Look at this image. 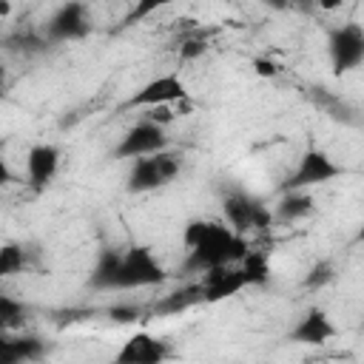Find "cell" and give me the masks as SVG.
Segmentation results:
<instances>
[{"label": "cell", "mask_w": 364, "mask_h": 364, "mask_svg": "<svg viewBox=\"0 0 364 364\" xmlns=\"http://www.w3.org/2000/svg\"><path fill=\"white\" fill-rule=\"evenodd\" d=\"M168 282V270L148 245L102 247L88 273L91 290H142Z\"/></svg>", "instance_id": "1"}, {"label": "cell", "mask_w": 364, "mask_h": 364, "mask_svg": "<svg viewBox=\"0 0 364 364\" xmlns=\"http://www.w3.org/2000/svg\"><path fill=\"white\" fill-rule=\"evenodd\" d=\"M182 247L185 259L179 264V276H202L213 267L236 264L250 242L236 233L228 222L216 219H191L182 230Z\"/></svg>", "instance_id": "2"}, {"label": "cell", "mask_w": 364, "mask_h": 364, "mask_svg": "<svg viewBox=\"0 0 364 364\" xmlns=\"http://www.w3.org/2000/svg\"><path fill=\"white\" fill-rule=\"evenodd\" d=\"M182 171V154L162 148L145 156L131 159V168L125 173V191L128 193H151L165 185H171Z\"/></svg>", "instance_id": "3"}, {"label": "cell", "mask_w": 364, "mask_h": 364, "mask_svg": "<svg viewBox=\"0 0 364 364\" xmlns=\"http://www.w3.org/2000/svg\"><path fill=\"white\" fill-rule=\"evenodd\" d=\"M222 216L242 236L262 233L273 225V210L259 196H253L242 188H228L222 193Z\"/></svg>", "instance_id": "4"}, {"label": "cell", "mask_w": 364, "mask_h": 364, "mask_svg": "<svg viewBox=\"0 0 364 364\" xmlns=\"http://www.w3.org/2000/svg\"><path fill=\"white\" fill-rule=\"evenodd\" d=\"M344 173V165H338L333 159V154H327L324 148H316L310 145L296 168L287 173V179L282 182V191H310V188H318V185H327L333 179H338Z\"/></svg>", "instance_id": "5"}, {"label": "cell", "mask_w": 364, "mask_h": 364, "mask_svg": "<svg viewBox=\"0 0 364 364\" xmlns=\"http://www.w3.org/2000/svg\"><path fill=\"white\" fill-rule=\"evenodd\" d=\"M94 28V20H91V9L85 0H65L60 3L51 17L43 23V34L51 46H60V43H77V40H85Z\"/></svg>", "instance_id": "6"}, {"label": "cell", "mask_w": 364, "mask_h": 364, "mask_svg": "<svg viewBox=\"0 0 364 364\" xmlns=\"http://www.w3.org/2000/svg\"><path fill=\"white\" fill-rule=\"evenodd\" d=\"M327 57L336 77L361 68L364 63V28L358 23H341L327 31Z\"/></svg>", "instance_id": "7"}, {"label": "cell", "mask_w": 364, "mask_h": 364, "mask_svg": "<svg viewBox=\"0 0 364 364\" xmlns=\"http://www.w3.org/2000/svg\"><path fill=\"white\" fill-rule=\"evenodd\" d=\"M168 142H171V139H168V125H159V122H154V119H148V117H139V119L119 136V142L114 145L111 156L131 162V159H136V156H145V154H154V151L168 148Z\"/></svg>", "instance_id": "8"}, {"label": "cell", "mask_w": 364, "mask_h": 364, "mask_svg": "<svg viewBox=\"0 0 364 364\" xmlns=\"http://www.w3.org/2000/svg\"><path fill=\"white\" fill-rule=\"evenodd\" d=\"M191 91L188 82L182 80L179 71H168L159 77H151L148 82H142L125 102V108H156V105H173V102H188Z\"/></svg>", "instance_id": "9"}, {"label": "cell", "mask_w": 364, "mask_h": 364, "mask_svg": "<svg viewBox=\"0 0 364 364\" xmlns=\"http://www.w3.org/2000/svg\"><path fill=\"white\" fill-rule=\"evenodd\" d=\"M173 355H176V350L168 338L154 336L148 330H139L122 341V347L114 353V361L117 364H159V361H168Z\"/></svg>", "instance_id": "10"}, {"label": "cell", "mask_w": 364, "mask_h": 364, "mask_svg": "<svg viewBox=\"0 0 364 364\" xmlns=\"http://www.w3.org/2000/svg\"><path fill=\"white\" fill-rule=\"evenodd\" d=\"M336 336H338V327H336V321L330 318V313H327L324 307L313 304V307H307V310L301 313V318L290 327L287 341L307 344V347H321V344H327V341L336 338Z\"/></svg>", "instance_id": "11"}, {"label": "cell", "mask_w": 364, "mask_h": 364, "mask_svg": "<svg viewBox=\"0 0 364 364\" xmlns=\"http://www.w3.org/2000/svg\"><path fill=\"white\" fill-rule=\"evenodd\" d=\"M60 148L54 142H34L26 154V182L34 191H43L46 185L54 182L57 171H60Z\"/></svg>", "instance_id": "12"}, {"label": "cell", "mask_w": 364, "mask_h": 364, "mask_svg": "<svg viewBox=\"0 0 364 364\" xmlns=\"http://www.w3.org/2000/svg\"><path fill=\"white\" fill-rule=\"evenodd\" d=\"M199 287H202V301L205 304H216L225 301L230 296H236L239 290H245V276L239 270V264H225V267H213L202 276H196Z\"/></svg>", "instance_id": "13"}, {"label": "cell", "mask_w": 364, "mask_h": 364, "mask_svg": "<svg viewBox=\"0 0 364 364\" xmlns=\"http://www.w3.org/2000/svg\"><path fill=\"white\" fill-rule=\"evenodd\" d=\"M46 355V341L28 333H3L0 330V364L37 361Z\"/></svg>", "instance_id": "14"}, {"label": "cell", "mask_w": 364, "mask_h": 364, "mask_svg": "<svg viewBox=\"0 0 364 364\" xmlns=\"http://www.w3.org/2000/svg\"><path fill=\"white\" fill-rule=\"evenodd\" d=\"M270 210H273V222L296 225V222L307 219L316 210V199H313L310 191H282L279 202Z\"/></svg>", "instance_id": "15"}, {"label": "cell", "mask_w": 364, "mask_h": 364, "mask_svg": "<svg viewBox=\"0 0 364 364\" xmlns=\"http://www.w3.org/2000/svg\"><path fill=\"white\" fill-rule=\"evenodd\" d=\"M196 304H205L202 301V287H199V282H188V284L171 290L168 296H162L154 304V313L156 316H179V313H188Z\"/></svg>", "instance_id": "16"}, {"label": "cell", "mask_w": 364, "mask_h": 364, "mask_svg": "<svg viewBox=\"0 0 364 364\" xmlns=\"http://www.w3.org/2000/svg\"><path fill=\"white\" fill-rule=\"evenodd\" d=\"M0 46L17 57H37V54H46L51 48V43L46 40L43 28H17L11 34H6L0 40Z\"/></svg>", "instance_id": "17"}, {"label": "cell", "mask_w": 364, "mask_h": 364, "mask_svg": "<svg viewBox=\"0 0 364 364\" xmlns=\"http://www.w3.org/2000/svg\"><path fill=\"white\" fill-rule=\"evenodd\" d=\"M310 97H313V102H316L330 119H336V122H341V125H358V108H355L350 100H344V97L327 91V88H313Z\"/></svg>", "instance_id": "18"}, {"label": "cell", "mask_w": 364, "mask_h": 364, "mask_svg": "<svg viewBox=\"0 0 364 364\" xmlns=\"http://www.w3.org/2000/svg\"><path fill=\"white\" fill-rule=\"evenodd\" d=\"M242 276H245V284L247 287H264L270 282V259L264 250H250L236 262Z\"/></svg>", "instance_id": "19"}, {"label": "cell", "mask_w": 364, "mask_h": 364, "mask_svg": "<svg viewBox=\"0 0 364 364\" xmlns=\"http://www.w3.org/2000/svg\"><path fill=\"white\" fill-rule=\"evenodd\" d=\"M31 318V307L9 293H0V330L3 333H20Z\"/></svg>", "instance_id": "20"}, {"label": "cell", "mask_w": 364, "mask_h": 364, "mask_svg": "<svg viewBox=\"0 0 364 364\" xmlns=\"http://www.w3.org/2000/svg\"><path fill=\"white\" fill-rule=\"evenodd\" d=\"M171 3H176V0H134V6L128 9V14L122 17L119 28H131V26H136V23H142V20H148V17H154L156 11L168 9Z\"/></svg>", "instance_id": "21"}, {"label": "cell", "mask_w": 364, "mask_h": 364, "mask_svg": "<svg viewBox=\"0 0 364 364\" xmlns=\"http://www.w3.org/2000/svg\"><path fill=\"white\" fill-rule=\"evenodd\" d=\"M336 282V264L330 259H318L310 264V270L304 273V287L307 290H324L327 284Z\"/></svg>", "instance_id": "22"}, {"label": "cell", "mask_w": 364, "mask_h": 364, "mask_svg": "<svg viewBox=\"0 0 364 364\" xmlns=\"http://www.w3.org/2000/svg\"><path fill=\"white\" fill-rule=\"evenodd\" d=\"M26 267V247L23 245H0V279L14 276Z\"/></svg>", "instance_id": "23"}, {"label": "cell", "mask_w": 364, "mask_h": 364, "mask_svg": "<svg viewBox=\"0 0 364 364\" xmlns=\"http://www.w3.org/2000/svg\"><path fill=\"white\" fill-rule=\"evenodd\" d=\"M108 318L114 324H134V321L145 318V307H139V304H114V307H108Z\"/></svg>", "instance_id": "24"}, {"label": "cell", "mask_w": 364, "mask_h": 364, "mask_svg": "<svg viewBox=\"0 0 364 364\" xmlns=\"http://www.w3.org/2000/svg\"><path fill=\"white\" fill-rule=\"evenodd\" d=\"M205 51H208V40H205L202 34H199V37H193V34H191V37H185V40H182V46H179V60H182V63H188V60L202 57Z\"/></svg>", "instance_id": "25"}, {"label": "cell", "mask_w": 364, "mask_h": 364, "mask_svg": "<svg viewBox=\"0 0 364 364\" xmlns=\"http://www.w3.org/2000/svg\"><path fill=\"white\" fill-rule=\"evenodd\" d=\"M296 9L301 11H310V14H318V11H336L344 6V0H293Z\"/></svg>", "instance_id": "26"}, {"label": "cell", "mask_w": 364, "mask_h": 364, "mask_svg": "<svg viewBox=\"0 0 364 364\" xmlns=\"http://www.w3.org/2000/svg\"><path fill=\"white\" fill-rule=\"evenodd\" d=\"M11 182H14V171H11L9 159H6V142L0 139V188H6Z\"/></svg>", "instance_id": "27"}, {"label": "cell", "mask_w": 364, "mask_h": 364, "mask_svg": "<svg viewBox=\"0 0 364 364\" xmlns=\"http://www.w3.org/2000/svg\"><path fill=\"white\" fill-rule=\"evenodd\" d=\"M262 6H267L273 11H287V9H293V0H262Z\"/></svg>", "instance_id": "28"}, {"label": "cell", "mask_w": 364, "mask_h": 364, "mask_svg": "<svg viewBox=\"0 0 364 364\" xmlns=\"http://www.w3.org/2000/svg\"><path fill=\"white\" fill-rule=\"evenodd\" d=\"M6 91H9V77H6V68L0 65V100H6Z\"/></svg>", "instance_id": "29"}, {"label": "cell", "mask_w": 364, "mask_h": 364, "mask_svg": "<svg viewBox=\"0 0 364 364\" xmlns=\"http://www.w3.org/2000/svg\"><path fill=\"white\" fill-rule=\"evenodd\" d=\"M11 14V0H0V23Z\"/></svg>", "instance_id": "30"}]
</instances>
